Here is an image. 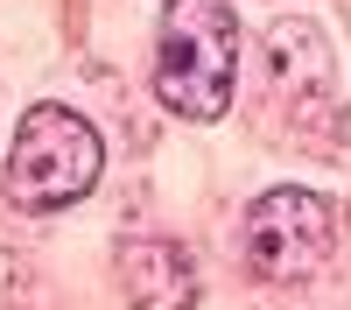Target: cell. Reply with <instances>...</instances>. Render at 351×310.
<instances>
[{
	"label": "cell",
	"instance_id": "1",
	"mask_svg": "<svg viewBox=\"0 0 351 310\" xmlns=\"http://www.w3.org/2000/svg\"><path fill=\"white\" fill-rule=\"evenodd\" d=\"M232 64H239L232 0H169L155 43V99L183 120H218L232 106Z\"/></svg>",
	"mask_w": 351,
	"mask_h": 310
},
{
	"label": "cell",
	"instance_id": "4",
	"mask_svg": "<svg viewBox=\"0 0 351 310\" xmlns=\"http://www.w3.org/2000/svg\"><path fill=\"white\" fill-rule=\"evenodd\" d=\"M112 275H120V296L134 310H190L197 303V261L176 240H120Z\"/></svg>",
	"mask_w": 351,
	"mask_h": 310
},
{
	"label": "cell",
	"instance_id": "2",
	"mask_svg": "<svg viewBox=\"0 0 351 310\" xmlns=\"http://www.w3.org/2000/svg\"><path fill=\"white\" fill-rule=\"evenodd\" d=\"M106 148H99V127L71 106H28L21 127H14V148H8V197L21 212H64L77 205L84 190L99 184Z\"/></svg>",
	"mask_w": 351,
	"mask_h": 310
},
{
	"label": "cell",
	"instance_id": "3",
	"mask_svg": "<svg viewBox=\"0 0 351 310\" xmlns=\"http://www.w3.org/2000/svg\"><path fill=\"white\" fill-rule=\"evenodd\" d=\"M337 247V205L316 190H267L246 212V268L260 282H309Z\"/></svg>",
	"mask_w": 351,
	"mask_h": 310
}]
</instances>
